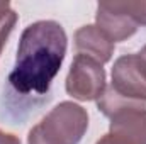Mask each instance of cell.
Segmentation results:
<instances>
[{
  "label": "cell",
  "mask_w": 146,
  "mask_h": 144,
  "mask_svg": "<svg viewBox=\"0 0 146 144\" xmlns=\"http://www.w3.org/2000/svg\"><path fill=\"white\" fill-rule=\"evenodd\" d=\"M68 37L56 20L29 24L19 39L10 87L21 95H44L61 70L66 56Z\"/></svg>",
  "instance_id": "obj_1"
},
{
  "label": "cell",
  "mask_w": 146,
  "mask_h": 144,
  "mask_svg": "<svg viewBox=\"0 0 146 144\" xmlns=\"http://www.w3.org/2000/svg\"><path fill=\"white\" fill-rule=\"evenodd\" d=\"M97 108L109 117V136L117 144H146V104L119 97L110 87L97 100Z\"/></svg>",
  "instance_id": "obj_2"
},
{
  "label": "cell",
  "mask_w": 146,
  "mask_h": 144,
  "mask_svg": "<svg viewBox=\"0 0 146 144\" xmlns=\"http://www.w3.org/2000/svg\"><path fill=\"white\" fill-rule=\"evenodd\" d=\"M37 127L51 144H78L88 129V112L75 102H60Z\"/></svg>",
  "instance_id": "obj_3"
},
{
  "label": "cell",
  "mask_w": 146,
  "mask_h": 144,
  "mask_svg": "<svg viewBox=\"0 0 146 144\" xmlns=\"http://www.w3.org/2000/svg\"><path fill=\"white\" fill-rule=\"evenodd\" d=\"M66 93L80 102L99 100L107 88L104 65L85 54H75L65 81Z\"/></svg>",
  "instance_id": "obj_4"
},
{
  "label": "cell",
  "mask_w": 146,
  "mask_h": 144,
  "mask_svg": "<svg viewBox=\"0 0 146 144\" xmlns=\"http://www.w3.org/2000/svg\"><path fill=\"white\" fill-rule=\"evenodd\" d=\"M109 87L126 100L146 104V46L139 53L122 54L114 61Z\"/></svg>",
  "instance_id": "obj_5"
},
{
  "label": "cell",
  "mask_w": 146,
  "mask_h": 144,
  "mask_svg": "<svg viewBox=\"0 0 146 144\" xmlns=\"http://www.w3.org/2000/svg\"><path fill=\"white\" fill-rule=\"evenodd\" d=\"M95 26L109 37L114 44L127 41L138 31V26L134 24V20L126 12L121 10L117 2H102V3L97 5Z\"/></svg>",
  "instance_id": "obj_6"
},
{
  "label": "cell",
  "mask_w": 146,
  "mask_h": 144,
  "mask_svg": "<svg viewBox=\"0 0 146 144\" xmlns=\"http://www.w3.org/2000/svg\"><path fill=\"white\" fill-rule=\"evenodd\" d=\"M114 42L106 36L97 26H82L75 32V49L76 54H85L106 65L112 59L114 54Z\"/></svg>",
  "instance_id": "obj_7"
},
{
  "label": "cell",
  "mask_w": 146,
  "mask_h": 144,
  "mask_svg": "<svg viewBox=\"0 0 146 144\" xmlns=\"http://www.w3.org/2000/svg\"><path fill=\"white\" fill-rule=\"evenodd\" d=\"M17 14L10 7L9 2H0V54L3 51V46L7 44L9 36L12 34L15 24H17Z\"/></svg>",
  "instance_id": "obj_8"
},
{
  "label": "cell",
  "mask_w": 146,
  "mask_h": 144,
  "mask_svg": "<svg viewBox=\"0 0 146 144\" xmlns=\"http://www.w3.org/2000/svg\"><path fill=\"white\" fill-rule=\"evenodd\" d=\"M117 5L121 7L122 12H126L134 24L146 26V0H138V2H117Z\"/></svg>",
  "instance_id": "obj_9"
},
{
  "label": "cell",
  "mask_w": 146,
  "mask_h": 144,
  "mask_svg": "<svg viewBox=\"0 0 146 144\" xmlns=\"http://www.w3.org/2000/svg\"><path fill=\"white\" fill-rule=\"evenodd\" d=\"M27 144H51L49 141H46V137L41 134L37 124L29 131V136H27Z\"/></svg>",
  "instance_id": "obj_10"
},
{
  "label": "cell",
  "mask_w": 146,
  "mask_h": 144,
  "mask_svg": "<svg viewBox=\"0 0 146 144\" xmlns=\"http://www.w3.org/2000/svg\"><path fill=\"white\" fill-rule=\"evenodd\" d=\"M0 144H21V139L15 134L5 132V131L0 129Z\"/></svg>",
  "instance_id": "obj_11"
},
{
  "label": "cell",
  "mask_w": 146,
  "mask_h": 144,
  "mask_svg": "<svg viewBox=\"0 0 146 144\" xmlns=\"http://www.w3.org/2000/svg\"><path fill=\"white\" fill-rule=\"evenodd\" d=\"M95 144H117V143L110 137L109 134H106V136H102V137H100V139H99Z\"/></svg>",
  "instance_id": "obj_12"
}]
</instances>
